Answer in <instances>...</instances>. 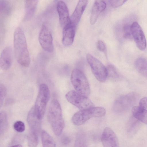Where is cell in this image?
I'll use <instances>...</instances> for the list:
<instances>
[{"label":"cell","mask_w":147,"mask_h":147,"mask_svg":"<svg viewBox=\"0 0 147 147\" xmlns=\"http://www.w3.org/2000/svg\"><path fill=\"white\" fill-rule=\"evenodd\" d=\"M13 41L15 56L17 61L23 66L28 67L30 58L26 40L23 31L19 27L15 30Z\"/></svg>","instance_id":"6da1fadb"},{"label":"cell","mask_w":147,"mask_h":147,"mask_svg":"<svg viewBox=\"0 0 147 147\" xmlns=\"http://www.w3.org/2000/svg\"><path fill=\"white\" fill-rule=\"evenodd\" d=\"M47 117L54 134L59 136L64 127L65 123L60 105L56 99H53L50 103Z\"/></svg>","instance_id":"7a4b0ae2"},{"label":"cell","mask_w":147,"mask_h":147,"mask_svg":"<svg viewBox=\"0 0 147 147\" xmlns=\"http://www.w3.org/2000/svg\"><path fill=\"white\" fill-rule=\"evenodd\" d=\"M105 113L106 111L103 108L93 107L77 112L72 117L71 121L74 125L79 126L91 118L103 116Z\"/></svg>","instance_id":"3957f363"},{"label":"cell","mask_w":147,"mask_h":147,"mask_svg":"<svg viewBox=\"0 0 147 147\" xmlns=\"http://www.w3.org/2000/svg\"><path fill=\"white\" fill-rule=\"evenodd\" d=\"M71 80L76 92L86 96L89 95L90 88L89 83L81 71L78 69L73 70L71 74Z\"/></svg>","instance_id":"277c9868"},{"label":"cell","mask_w":147,"mask_h":147,"mask_svg":"<svg viewBox=\"0 0 147 147\" xmlns=\"http://www.w3.org/2000/svg\"><path fill=\"white\" fill-rule=\"evenodd\" d=\"M49 98V90L48 86L45 84H41L34 107L36 114L41 119L45 114Z\"/></svg>","instance_id":"5b68a950"},{"label":"cell","mask_w":147,"mask_h":147,"mask_svg":"<svg viewBox=\"0 0 147 147\" xmlns=\"http://www.w3.org/2000/svg\"><path fill=\"white\" fill-rule=\"evenodd\" d=\"M139 98V95L135 92L121 96L115 101L113 109L119 113L127 110L137 103Z\"/></svg>","instance_id":"8992f818"},{"label":"cell","mask_w":147,"mask_h":147,"mask_svg":"<svg viewBox=\"0 0 147 147\" xmlns=\"http://www.w3.org/2000/svg\"><path fill=\"white\" fill-rule=\"evenodd\" d=\"M86 59L96 79L100 82H105L107 78L106 67L99 60L89 53L87 55Z\"/></svg>","instance_id":"52a82bcc"},{"label":"cell","mask_w":147,"mask_h":147,"mask_svg":"<svg viewBox=\"0 0 147 147\" xmlns=\"http://www.w3.org/2000/svg\"><path fill=\"white\" fill-rule=\"evenodd\" d=\"M65 97L68 102L77 107L80 110L94 106L92 102L87 96L73 90L68 92L65 95Z\"/></svg>","instance_id":"ba28073f"},{"label":"cell","mask_w":147,"mask_h":147,"mask_svg":"<svg viewBox=\"0 0 147 147\" xmlns=\"http://www.w3.org/2000/svg\"><path fill=\"white\" fill-rule=\"evenodd\" d=\"M38 40L42 49L45 51L51 53L54 50L53 38L49 27L43 24L40 31Z\"/></svg>","instance_id":"9c48e42d"},{"label":"cell","mask_w":147,"mask_h":147,"mask_svg":"<svg viewBox=\"0 0 147 147\" xmlns=\"http://www.w3.org/2000/svg\"><path fill=\"white\" fill-rule=\"evenodd\" d=\"M131 34L138 48L144 50L146 47V40L144 33L139 24L134 22L130 26Z\"/></svg>","instance_id":"30bf717a"},{"label":"cell","mask_w":147,"mask_h":147,"mask_svg":"<svg viewBox=\"0 0 147 147\" xmlns=\"http://www.w3.org/2000/svg\"><path fill=\"white\" fill-rule=\"evenodd\" d=\"M101 141L103 147H120L116 135L109 127L105 128L103 131Z\"/></svg>","instance_id":"8fae6325"},{"label":"cell","mask_w":147,"mask_h":147,"mask_svg":"<svg viewBox=\"0 0 147 147\" xmlns=\"http://www.w3.org/2000/svg\"><path fill=\"white\" fill-rule=\"evenodd\" d=\"M41 120L36 114L34 106L32 107L27 117V121L30 128L29 133L39 135Z\"/></svg>","instance_id":"7c38bea8"},{"label":"cell","mask_w":147,"mask_h":147,"mask_svg":"<svg viewBox=\"0 0 147 147\" xmlns=\"http://www.w3.org/2000/svg\"><path fill=\"white\" fill-rule=\"evenodd\" d=\"M57 9L59 22L63 28L71 24L68 9L64 2L58 1L57 3Z\"/></svg>","instance_id":"4fadbf2b"},{"label":"cell","mask_w":147,"mask_h":147,"mask_svg":"<svg viewBox=\"0 0 147 147\" xmlns=\"http://www.w3.org/2000/svg\"><path fill=\"white\" fill-rule=\"evenodd\" d=\"M88 3L87 0H79L70 17L71 24L75 28L86 7Z\"/></svg>","instance_id":"5bb4252c"},{"label":"cell","mask_w":147,"mask_h":147,"mask_svg":"<svg viewBox=\"0 0 147 147\" xmlns=\"http://www.w3.org/2000/svg\"><path fill=\"white\" fill-rule=\"evenodd\" d=\"M13 52L10 47H7L2 51L0 56V68L7 70L10 67L12 60Z\"/></svg>","instance_id":"9a60e30c"},{"label":"cell","mask_w":147,"mask_h":147,"mask_svg":"<svg viewBox=\"0 0 147 147\" xmlns=\"http://www.w3.org/2000/svg\"><path fill=\"white\" fill-rule=\"evenodd\" d=\"M106 7V4L104 1H95L92 8L90 19L92 25L95 24L100 14L105 9Z\"/></svg>","instance_id":"2e32d148"},{"label":"cell","mask_w":147,"mask_h":147,"mask_svg":"<svg viewBox=\"0 0 147 147\" xmlns=\"http://www.w3.org/2000/svg\"><path fill=\"white\" fill-rule=\"evenodd\" d=\"M75 29L71 23L63 28L62 42L64 45L69 46L73 44L75 35Z\"/></svg>","instance_id":"e0dca14e"},{"label":"cell","mask_w":147,"mask_h":147,"mask_svg":"<svg viewBox=\"0 0 147 147\" xmlns=\"http://www.w3.org/2000/svg\"><path fill=\"white\" fill-rule=\"evenodd\" d=\"M38 3L37 0H26L25 1V11L24 18V21L30 19L33 16Z\"/></svg>","instance_id":"ac0fdd59"},{"label":"cell","mask_w":147,"mask_h":147,"mask_svg":"<svg viewBox=\"0 0 147 147\" xmlns=\"http://www.w3.org/2000/svg\"><path fill=\"white\" fill-rule=\"evenodd\" d=\"M134 117L143 123L146 124L147 121V109L139 106H134L132 108Z\"/></svg>","instance_id":"d6986e66"},{"label":"cell","mask_w":147,"mask_h":147,"mask_svg":"<svg viewBox=\"0 0 147 147\" xmlns=\"http://www.w3.org/2000/svg\"><path fill=\"white\" fill-rule=\"evenodd\" d=\"M134 65L135 67L138 71L142 75L146 77L147 60L143 57H139L136 60Z\"/></svg>","instance_id":"ffe728a7"},{"label":"cell","mask_w":147,"mask_h":147,"mask_svg":"<svg viewBox=\"0 0 147 147\" xmlns=\"http://www.w3.org/2000/svg\"><path fill=\"white\" fill-rule=\"evenodd\" d=\"M41 138L43 147H56L53 140L45 131H42Z\"/></svg>","instance_id":"44dd1931"},{"label":"cell","mask_w":147,"mask_h":147,"mask_svg":"<svg viewBox=\"0 0 147 147\" xmlns=\"http://www.w3.org/2000/svg\"><path fill=\"white\" fill-rule=\"evenodd\" d=\"M8 125V117L5 111L0 112V135L3 133L7 128Z\"/></svg>","instance_id":"7402d4cb"},{"label":"cell","mask_w":147,"mask_h":147,"mask_svg":"<svg viewBox=\"0 0 147 147\" xmlns=\"http://www.w3.org/2000/svg\"><path fill=\"white\" fill-rule=\"evenodd\" d=\"M107 78L113 80H117L119 78L120 75L115 68L113 65H109L107 67Z\"/></svg>","instance_id":"603a6c76"},{"label":"cell","mask_w":147,"mask_h":147,"mask_svg":"<svg viewBox=\"0 0 147 147\" xmlns=\"http://www.w3.org/2000/svg\"><path fill=\"white\" fill-rule=\"evenodd\" d=\"M11 8L10 4L8 1L0 0V16L8 14Z\"/></svg>","instance_id":"cb8c5ba5"},{"label":"cell","mask_w":147,"mask_h":147,"mask_svg":"<svg viewBox=\"0 0 147 147\" xmlns=\"http://www.w3.org/2000/svg\"><path fill=\"white\" fill-rule=\"evenodd\" d=\"M39 141V136L29 133L28 137L29 147H36Z\"/></svg>","instance_id":"d4e9b609"},{"label":"cell","mask_w":147,"mask_h":147,"mask_svg":"<svg viewBox=\"0 0 147 147\" xmlns=\"http://www.w3.org/2000/svg\"><path fill=\"white\" fill-rule=\"evenodd\" d=\"M7 92V89L5 86L3 84L0 83V108L2 105Z\"/></svg>","instance_id":"484cf974"},{"label":"cell","mask_w":147,"mask_h":147,"mask_svg":"<svg viewBox=\"0 0 147 147\" xmlns=\"http://www.w3.org/2000/svg\"><path fill=\"white\" fill-rule=\"evenodd\" d=\"M13 127L16 131L20 132L24 131L25 129L24 124L21 121L16 122L13 125Z\"/></svg>","instance_id":"4316f807"},{"label":"cell","mask_w":147,"mask_h":147,"mask_svg":"<svg viewBox=\"0 0 147 147\" xmlns=\"http://www.w3.org/2000/svg\"><path fill=\"white\" fill-rule=\"evenodd\" d=\"M109 3L111 5L113 8H117L122 5L124 3L126 0H109Z\"/></svg>","instance_id":"83f0119b"},{"label":"cell","mask_w":147,"mask_h":147,"mask_svg":"<svg viewBox=\"0 0 147 147\" xmlns=\"http://www.w3.org/2000/svg\"><path fill=\"white\" fill-rule=\"evenodd\" d=\"M96 47L100 51L104 52L106 49V46L104 42L101 40L98 41L96 44Z\"/></svg>","instance_id":"f1b7e54d"},{"label":"cell","mask_w":147,"mask_h":147,"mask_svg":"<svg viewBox=\"0 0 147 147\" xmlns=\"http://www.w3.org/2000/svg\"><path fill=\"white\" fill-rule=\"evenodd\" d=\"M124 36L127 38L131 36V34L130 30V26L129 25H125L123 28Z\"/></svg>","instance_id":"f546056e"},{"label":"cell","mask_w":147,"mask_h":147,"mask_svg":"<svg viewBox=\"0 0 147 147\" xmlns=\"http://www.w3.org/2000/svg\"><path fill=\"white\" fill-rule=\"evenodd\" d=\"M139 106L147 109V98L146 97H144L140 100Z\"/></svg>","instance_id":"4dcf8cb0"},{"label":"cell","mask_w":147,"mask_h":147,"mask_svg":"<svg viewBox=\"0 0 147 147\" xmlns=\"http://www.w3.org/2000/svg\"><path fill=\"white\" fill-rule=\"evenodd\" d=\"M62 142L63 144H67L70 142V139L68 137L64 136L62 138Z\"/></svg>","instance_id":"1f68e13d"},{"label":"cell","mask_w":147,"mask_h":147,"mask_svg":"<svg viewBox=\"0 0 147 147\" xmlns=\"http://www.w3.org/2000/svg\"><path fill=\"white\" fill-rule=\"evenodd\" d=\"M10 147H22V146L18 144L15 145Z\"/></svg>","instance_id":"d6a6232c"}]
</instances>
